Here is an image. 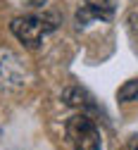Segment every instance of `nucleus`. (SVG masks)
<instances>
[{
  "label": "nucleus",
  "instance_id": "6",
  "mask_svg": "<svg viewBox=\"0 0 138 150\" xmlns=\"http://www.w3.org/2000/svg\"><path fill=\"white\" fill-rule=\"evenodd\" d=\"M22 3H26V5H31V7H43L45 0H22Z\"/></svg>",
  "mask_w": 138,
  "mask_h": 150
},
{
  "label": "nucleus",
  "instance_id": "7",
  "mask_svg": "<svg viewBox=\"0 0 138 150\" xmlns=\"http://www.w3.org/2000/svg\"><path fill=\"white\" fill-rule=\"evenodd\" d=\"M129 150H138V136H133V138L129 141Z\"/></svg>",
  "mask_w": 138,
  "mask_h": 150
},
{
  "label": "nucleus",
  "instance_id": "5",
  "mask_svg": "<svg viewBox=\"0 0 138 150\" xmlns=\"http://www.w3.org/2000/svg\"><path fill=\"white\" fill-rule=\"evenodd\" d=\"M117 98H119V103H138V79L126 81L117 91Z\"/></svg>",
  "mask_w": 138,
  "mask_h": 150
},
{
  "label": "nucleus",
  "instance_id": "3",
  "mask_svg": "<svg viewBox=\"0 0 138 150\" xmlns=\"http://www.w3.org/2000/svg\"><path fill=\"white\" fill-rule=\"evenodd\" d=\"M91 100H93V98L88 96L86 91H81V88H69V91H64V103L79 107L81 112H91V110H95V105H93Z\"/></svg>",
  "mask_w": 138,
  "mask_h": 150
},
{
  "label": "nucleus",
  "instance_id": "4",
  "mask_svg": "<svg viewBox=\"0 0 138 150\" xmlns=\"http://www.w3.org/2000/svg\"><path fill=\"white\" fill-rule=\"evenodd\" d=\"M114 3L117 0H86V7L95 12V17L100 19H110L114 14Z\"/></svg>",
  "mask_w": 138,
  "mask_h": 150
},
{
  "label": "nucleus",
  "instance_id": "1",
  "mask_svg": "<svg viewBox=\"0 0 138 150\" xmlns=\"http://www.w3.org/2000/svg\"><path fill=\"white\" fill-rule=\"evenodd\" d=\"M64 136L71 150H103L100 129L88 112H79L64 124Z\"/></svg>",
  "mask_w": 138,
  "mask_h": 150
},
{
  "label": "nucleus",
  "instance_id": "2",
  "mask_svg": "<svg viewBox=\"0 0 138 150\" xmlns=\"http://www.w3.org/2000/svg\"><path fill=\"white\" fill-rule=\"evenodd\" d=\"M55 17H38V14H24V17H14L10 31L17 36L19 43H24L26 48L36 50L38 45L43 43V38L55 31Z\"/></svg>",
  "mask_w": 138,
  "mask_h": 150
}]
</instances>
